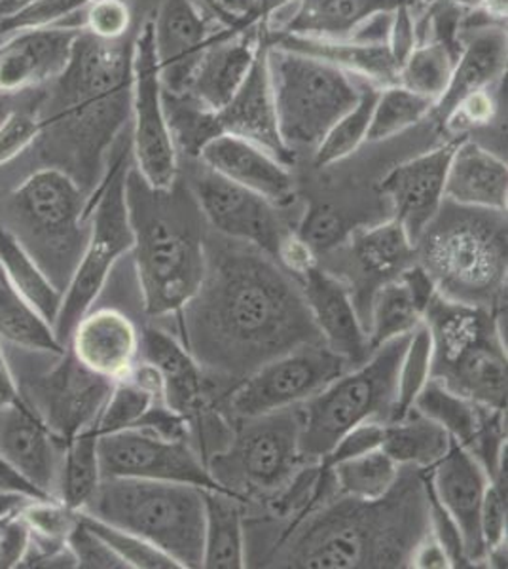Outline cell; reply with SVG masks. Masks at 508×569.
Returning a JSON list of instances; mask_svg holds the SVG:
<instances>
[{
  "label": "cell",
  "instance_id": "49",
  "mask_svg": "<svg viewBox=\"0 0 508 569\" xmlns=\"http://www.w3.org/2000/svg\"><path fill=\"white\" fill-rule=\"evenodd\" d=\"M67 545L77 558V568L129 569L122 558L118 557L96 531L88 528L84 520L80 518V512H78L77 525L67 536Z\"/></svg>",
  "mask_w": 508,
  "mask_h": 569
},
{
  "label": "cell",
  "instance_id": "3",
  "mask_svg": "<svg viewBox=\"0 0 508 569\" xmlns=\"http://www.w3.org/2000/svg\"><path fill=\"white\" fill-rule=\"evenodd\" d=\"M131 59L133 39L99 40L80 31L39 114L34 144L42 160L71 176L88 200L103 179L112 142L131 118Z\"/></svg>",
  "mask_w": 508,
  "mask_h": 569
},
{
  "label": "cell",
  "instance_id": "58",
  "mask_svg": "<svg viewBox=\"0 0 508 569\" xmlns=\"http://www.w3.org/2000/svg\"><path fill=\"white\" fill-rule=\"evenodd\" d=\"M410 568L416 569H450V558L440 547L437 539L429 533L414 550Z\"/></svg>",
  "mask_w": 508,
  "mask_h": 569
},
{
  "label": "cell",
  "instance_id": "33",
  "mask_svg": "<svg viewBox=\"0 0 508 569\" xmlns=\"http://www.w3.org/2000/svg\"><path fill=\"white\" fill-rule=\"evenodd\" d=\"M268 42L322 59L351 77L367 80L370 84L380 86V88L397 84L399 80V61L392 56L389 44H370V42L353 39H311V37H290V34L268 37Z\"/></svg>",
  "mask_w": 508,
  "mask_h": 569
},
{
  "label": "cell",
  "instance_id": "13",
  "mask_svg": "<svg viewBox=\"0 0 508 569\" xmlns=\"http://www.w3.org/2000/svg\"><path fill=\"white\" fill-rule=\"evenodd\" d=\"M348 369V362L325 343L302 346L266 362L228 389L220 399V412L232 421L298 407Z\"/></svg>",
  "mask_w": 508,
  "mask_h": 569
},
{
  "label": "cell",
  "instance_id": "2",
  "mask_svg": "<svg viewBox=\"0 0 508 569\" xmlns=\"http://www.w3.org/2000/svg\"><path fill=\"white\" fill-rule=\"evenodd\" d=\"M429 528L427 475L400 466L399 479L381 499L362 501L332 493L285 525L266 560L270 568H410Z\"/></svg>",
  "mask_w": 508,
  "mask_h": 569
},
{
  "label": "cell",
  "instance_id": "6",
  "mask_svg": "<svg viewBox=\"0 0 508 569\" xmlns=\"http://www.w3.org/2000/svg\"><path fill=\"white\" fill-rule=\"evenodd\" d=\"M502 310L435 295L424 325L431 338L432 380L489 408H507Z\"/></svg>",
  "mask_w": 508,
  "mask_h": 569
},
{
  "label": "cell",
  "instance_id": "44",
  "mask_svg": "<svg viewBox=\"0 0 508 569\" xmlns=\"http://www.w3.org/2000/svg\"><path fill=\"white\" fill-rule=\"evenodd\" d=\"M88 2L90 0H20L13 10L0 13V37L42 27L71 26V20Z\"/></svg>",
  "mask_w": 508,
  "mask_h": 569
},
{
  "label": "cell",
  "instance_id": "59",
  "mask_svg": "<svg viewBox=\"0 0 508 569\" xmlns=\"http://www.w3.org/2000/svg\"><path fill=\"white\" fill-rule=\"evenodd\" d=\"M0 490H10V492L26 493L29 498L40 499V501H58V499L48 498L46 493L37 490L34 486L29 485L23 477L13 471L7 461L0 458Z\"/></svg>",
  "mask_w": 508,
  "mask_h": 569
},
{
  "label": "cell",
  "instance_id": "56",
  "mask_svg": "<svg viewBox=\"0 0 508 569\" xmlns=\"http://www.w3.org/2000/svg\"><path fill=\"white\" fill-rule=\"evenodd\" d=\"M384 426L386 423H380V421H368V423H362V426L353 427L322 458L321 466H335L338 461L349 460V458H355V456H360V453L381 448Z\"/></svg>",
  "mask_w": 508,
  "mask_h": 569
},
{
  "label": "cell",
  "instance_id": "62",
  "mask_svg": "<svg viewBox=\"0 0 508 569\" xmlns=\"http://www.w3.org/2000/svg\"><path fill=\"white\" fill-rule=\"evenodd\" d=\"M478 10L486 13L489 20H507V0H480Z\"/></svg>",
  "mask_w": 508,
  "mask_h": 569
},
{
  "label": "cell",
  "instance_id": "17",
  "mask_svg": "<svg viewBox=\"0 0 508 569\" xmlns=\"http://www.w3.org/2000/svg\"><path fill=\"white\" fill-rule=\"evenodd\" d=\"M188 188L212 230L226 240L257 247L276 260L279 247L292 232L279 213L281 209L262 196L226 181L203 163L193 169Z\"/></svg>",
  "mask_w": 508,
  "mask_h": 569
},
{
  "label": "cell",
  "instance_id": "24",
  "mask_svg": "<svg viewBox=\"0 0 508 569\" xmlns=\"http://www.w3.org/2000/svg\"><path fill=\"white\" fill-rule=\"evenodd\" d=\"M63 448L27 402L0 408V458L48 498L58 499Z\"/></svg>",
  "mask_w": 508,
  "mask_h": 569
},
{
  "label": "cell",
  "instance_id": "53",
  "mask_svg": "<svg viewBox=\"0 0 508 569\" xmlns=\"http://www.w3.org/2000/svg\"><path fill=\"white\" fill-rule=\"evenodd\" d=\"M427 475V471H425ZM427 493H429V528L431 536L437 539L440 547L446 550L450 558L451 568H472L467 552H465L464 537L457 528L456 522L451 520L450 515L445 511V507L438 503V499L432 493L429 480H427Z\"/></svg>",
  "mask_w": 508,
  "mask_h": 569
},
{
  "label": "cell",
  "instance_id": "39",
  "mask_svg": "<svg viewBox=\"0 0 508 569\" xmlns=\"http://www.w3.org/2000/svg\"><path fill=\"white\" fill-rule=\"evenodd\" d=\"M329 471L338 496L373 501L391 492L399 479L400 466L381 448H376L349 460L338 461L329 466Z\"/></svg>",
  "mask_w": 508,
  "mask_h": 569
},
{
  "label": "cell",
  "instance_id": "29",
  "mask_svg": "<svg viewBox=\"0 0 508 569\" xmlns=\"http://www.w3.org/2000/svg\"><path fill=\"white\" fill-rule=\"evenodd\" d=\"M435 295L437 287L418 262L381 283L370 298L365 323L370 350H378L392 338L418 329Z\"/></svg>",
  "mask_w": 508,
  "mask_h": 569
},
{
  "label": "cell",
  "instance_id": "32",
  "mask_svg": "<svg viewBox=\"0 0 508 569\" xmlns=\"http://www.w3.org/2000/svg\"><path fill=\"white\" fill-rule=\"evenodd\" d=\"M346 241L349 246V262L353 264L355 270H359L360 283H365L360 289L362 295H367L368 287L372 289L373 295L381 283L397 278L408 266L416 262V246L408 238L405 228L395 219L373 227L359 228L349 233Z\"/></svg>",
  "mask_w": 508,
  "mask_h": 569
},
{
  "label": "cell",
  "instance_id": "55",
  "mask_svg": "<svg viewBox=\"0 0 508 569\" xmlns=\"http://www.w3.org/2000/svg\"><path fill=\"white\" fill-rule=\"evenodd\" d=\"M207 18L220 29L239 31L252 23H262L258 0H193Z\"/></svg>",
  "mask_w": 508,
  "mask_h": 569
},
{
  "label": "cell",
  "instance_id": "48",
  "mask_svg": "<svg viewBox=\"0 0 508 569\" xmlns=\"http://www.w3.org/2000/svg\"><path fill=\"white\" fill-rule=\"evenodd\" d=\"M80 29L99 40H123L131 29V8L126 0H90Z\"/></svg>",
  "mask_w": 508,
  "mask_h": 569
},
{
  "label": "cell",
  "instance_id": "35",
  "mask_svg": "<svg viewBox=\"0 0 508 569\" xmlns=\"http://www.w3.org/2000/svg\"><path fill=\"white\" fill-rule=\"evenodd\" d=\"M450 435L446 433L437 421L410 408L397 420L387 421L384 426L381 450L397 466L416 467L429 471L445 458L451 448Z\"/></svg>",
  "mask_w": 508,
  "mask_h": 569
},
{
  "label": "cell",
  "instance_id": "5",
  "mask_svg": "<svg viewBox=\"0 0 508 569\" xmlns=\"http://www.w3.org/2000/svg\"><path fill=\"white\" fill-rule=\"evenodd\" d=\"M507 211L442 201L416 241V262L440 297L489 310L507 308Z\"/></svg>",
  "mask_w": 508,
  "mask_h": 569
},
{
  "label": "cell",
  "instance_id": "8",
  "mask_svg": "<svg viewBox=\"0 0 508 569\" xmlns=\"http://www.w3.org/2000/svg\"><path fill=\"white\" fill-rule=\"evenodd\" d=\"M7 220L0 222L39 262L59 291L77 270L88 233V196L58 168H40L8 196Z\"/></svg>",
  "mask_w": 508,
  "mask_h": 569
},
{
  "label": "cell",
  "instance_id": "37",
  "mask_svg": "<svg viewBox=\"0 0 508 569\" xmlns=\"http://www.w3.org/2000/svg\"><path fill=\"white\" fill-rule=\"evenodd\" d=\"M0 340L27 351H40L59 357L64 348L53 335L52 325L46 323L20 291L8 279L0 266Z\"/></svg>",
  "mask_w": 508,
  "mask_h": 569
},
{
  "label": "cell",
  "instance_id": "31",
  "mask_svg": "<svg viewBox=\"0 0 508 569\" xmlns=\"http://www.w3.org/2000/svg\"><path fill=\"white\" fill-rule=\"evenodd\" d=\"M445 200L464 208L507 211V162L469 136L461 137L448 166Z\"/></svg>",
  "mask_w": 508,
  "mask_h": 569
},
{
  "label": "cell",
  "instance_id": "63",
  "mask_svg": "<svg viewBox=\"0 0 508 569\" xmlns=\"http://www.w3.org/2000/svg\"><path fill=\"white\" fill-rule=\"evenodd\" d=\"M290 2L295 0H258V16L260 21L266 23V20L270 18L271 13H276L281 8L289 7Z\"/></svg>",
  "mask_w": 508,
  "mask_h": 569
},
{
  "label": "cell",
  "instance_id": "54",
  "mask_svg": "<svg viewBox=\"0 0 508 569\" xmlns=\"http://www.w3.org/2000/svg\"><path fill=\"white\" fill-rule=\"evenodd\" d=\"M496 99L491 96V90L477 91L457 104L442 126L446 131H451L454 137H464L469 130L488 126L496 117Z\"/></svg>",
  "mask_w": 508,
  "mask_h": 569
},
{
  "label": "cell",
  "instance_id": "38",
  "mask_svg": "<svg viewBox=\"0 0 508 569\" xmlns=\"http://www.w3.org/2000/svg\"><path fill=\"white\" fill-rule=\"evenodd\" d=\"M96 429H88L69 440L59 467L58 499L71 511H82L101 485Z\"/></svg>",
  "mask_w": 508,
  "mask_h": 569
},
{
  "label": "cell",
  "instance_id": "28",
  "mask_svg": "<svg viewBox=\"0 0 508 569\" xmlns=\"http://www.w3.org/2000/svg\"><path fill=\"white\" fill-rule=\"evenodd\" d=\"M67 348L86 369L118 382L139 361L141 332L120 310L91 308L72 329Z\"/></svg>",
  "mask_w": 508,
  "mask_h": 569
},
{
  "label": "cell",
  "instance_id": "19",
  "mask_svg": "<svg viewBox=\"0 0 508 569\" xmlns=\"http://www.w3.org/2000/svg\"><path fill=\"white\" fill-rule=\"evenodd\" d=\"M438 503L445 507L464 537L465 552L472 568L486 566V543L482 537V503L489 477L484 467L457 442L437 466L429 469Z\"/></svg>",
  "mask_w": 508,
  "mask_h": 569
},
{
  "label": "cell",
  "instance_id": "40",
  "mask_svg": "<svg viewBox=\"0 0 508 569\" xmlns=\"http://www.w3.org/2000/svg\"><path fill=\"white\" fill-rule=\"evenodd\" d=\"M378 93L380 86L370 84L367 80L362 82L359 101L327 131V136L322 137V141L313 150L316 168H330L335 163L343 162L360 149V144L367 142Z\"/></svg>",
  "mask_w": 508,
  "mask_h": 569
},
{
  "label": "cell",
  "instance_id": "10",
  "mask_svg": "<svg viewBox=\"0 0 508 569\" xmlns=\"http://www.w3.org/2000/svg\"><path fill=\"white\" fill-rule=\"evenodd\" d=\"M266 66L279 133L295 154L316 150L327 131L359 101L365 82L322 59L270 42Z\"/></svg>",
  "mask_w": 508,
  "mask_h": 569
},
{
  "label": "cell",
  "instance_id": "46",
  "mask_svg": "<svg viewBox=\"0 0 508 569\" xmlns=\"http://www.w3.org/2000/svg\"><path fill=\"white\" fill-rule=\"evenodd\" d=\"M429 376H431V338L427 327L421 323L414 330L400 362L397 402H395L391 420L405 416L414 407V401L429 380Z\"/></svg>",
  "mask_w": 508,
  "mask_h": 569
},
{
  "label": "cell",
  "instance_id": "23",
  "mask_svg": "<svg viewBox=\"0 0 508 569\" xmlns=\"http://www.w3.org/2000/svg\"><path fill=\"white\" fill-rule=\"evenodd\" d=\"M266 40L265 23L226 29L201 53L185 93L203 109L219 112L243 84Z\"/></svg>",
  "mask_w": 508,
  "mask_h": 569
},
{
  "label": "cell",
  "instance_id": "11",
  "mask_svg": "<svg viewBox=\"0 0 508 569\" xmlns=\"http://www.w3.org/2000/svg\"><path fill=\"white\" fill-rule=\"evenodd\" d=\"M114 152L110 149L104 176L88 200L90 208V233L77 270L64 287L63 302L53 323V335L67 348L71 332L78 321L93 308L103 292L110 272L118 259L133 249V232L129 227L126 206V177L131 166V137H118Z\"/></svg>",
  "mask_w": 508,
  "mask_h": 569
},
{
  "label": "cell",
  "instance_id": "45",
  "mask_svg": "<svg viewBox=\"0 0 508 569\" xmlns=\"http://www.w3.org/2000/svg\"><path fill=\"white\" fill-rule=\"evenodd\" d=\"M80 518L117 552L118 557L122 558L129 569H182L173 558L147 539L131 531L120 530L117 526L107 525L86 512H80Z\"/></svg>",
  "mask_w": 508,
  "mask_h": 569
},
{
  "label": "cell",
  "instance_id": "50",
  "mask_svg": "<svg viewBox=\"0 0 508 569\" xmlns=\"http://www.w3.org/2000/svg\"><path fill=\"white\" fill-rule=\"evenodd\" d=\"M20 512L31 528V533L56 541H67L69 531L78 520V511H71L61 501L32 499Z\"/></svg>",
  "mask_w": 508,
  "mask_h": 569
},
{
  "label": "cell",
  "instance_id": "14",
  "mask_svg": "<svg viewBox=\"0 0 508 569\" xmlns=\"http://www.w3.org/2000/svg\"><path fill=\"white\" fill-rule=\"evenodd\" d=\"M131 120V154L137 171L152 188L173 187L179 179V152L163 107L152 16L142 21L133 37Z\"/></svg>",
  "mask_w": 508,
  "mask_h": 569
},
{
  "label": "cell",
  "instance_id": "22",
  "mask_svg": "<svg viewBox=\"0 0 508 569\" xmlns=\"http://www.w3.org/2000/svg\"><path fill=\"white\" fill-rule=\"evenodd\" d=\"M198 162L226 181L262 196L276 208L287 209L297 201V182L289 166L241 137H212L198 152Z\"/></svg>",
  "mask_w": 508,
  "mask_h": 569
},
{
  "label": "cell",
  "instance_id": "15",
  "mask_svg": "<svg viewBox=\"0 0 508 569\" xmlns=\"http://www.w3.org/2000/svg\"><path fill=\"white\" fill-rule=\"evenodd\" d=\"M52 369L18 380L21 397L50 433L67 445L96 427L114 382L86 369L69 348Z\"/></svg>",
  "mask_w": 508,
  "mask_h": 569
},
{
  "label": "cell",
  "instance_id": "57",
  "mask_svg": "<svg viewBox=\"0 0 508 569\" xmlns=\"http://www.w3.org/2000/svg\"><path fill=\"white\" fill-rule=\"evenodd\" d=\"M29 543L31 528L26 518L21 517V512H16L0 533V569L18 568Z\"/></svg>",
  "mask_w": 508,
  "mask_h": 569
},
{
  "label": "cell",
  "instance_id": "60",
  "mask_svg": "<svg viewBox=\"0 0 508 569\" xmlns=\"http://www.w3.org/2000/svg\"><path fill=\"white\" fill-rule=\"evenodd\" d=\"M2 342V340H0ZM18 380L13 376L10 365H8L7 356L0 343V408L10 407V405H23Z\"/></svg>",
  "mask_w": 508,
  "mask_h": 569
},
{
  "label": "cell",
  "instance_id": "34",
  "mask_svg": "<svg viewBox=\"0 0 508 569\" xmlns=\"http://www.w3.org/2000/svg\"><path fill=\"white\" fill-rule=\"evenodd\" d=\"M206 498V533L201 568H247V533L245 507L247 503L232 493L203 490Z\"/></svg>",
  "mask_w": 508,
  "mask_h": 569
},
{
  "label": "cell",
  "instance_id": "30",
  "mask_svg": "<svg viewBox=\"0 0 508 569\" xmlns=\"http://www.w3.org/2000/svg\"><path fill=\"white\" fill-rule=\"evenodd\" d=\"M467 31V37H461L450 82L432 110L440 123L465 98L491 90L507 71V31L489 23Z\"/></svg>",
  "mask_w": 508,
  "mask_h": 569
},
{
  "label": "cell",
  "instance_id": "25",
  "mask_svg": "<svg viewBox=\"0 0 508 569\" xmlns=\"http://www.w3.org/2000/svg\"><path fill=\"white\" fill-rule=\"evenodd\" d=\"M435 0H295L287 18L266 21L268 37L290 34L311 39L343 40L357 33L360 27L381 13L397 12L399 8L425 10Z\"/></svg>",
  "mask_w": 508,
  "mask_h": 569
},
{
  "label": "cell",
  "instance_id": "9",
  "mask_svg": "<svg viewBox=\"0 0 508 569\" xmlns=\"http://www.w3.org/2000/svg\"><path fill=\"white\" fill-rule=\"evenodd\" d=\"M410 335L392 338L367 361L346 370L319 393L298 405L302 418L300 447L308 461H321L353 427L387 423L397 402L399 370Z\"/></svg>",
  "mask_w": 508,
  "mask_h": 569
},
{
  "label": "cell",
  "instance_id": "64",
  "mask_svg": "<svg viewBox=\"0 0 508 569\" xmlns=\"http://www.w3.org/2000/svg\"><path fill=\"white\" fill-rule=\"evenodd\" d=\"M16 515V512H13ZM13 515H8V517L0 518V533H2V530H4V526H7L8 520L13 517Z\"/></svg>",
  "mask_w": 508,
  "mask_h": 569
},
{
  "label": "cell",
  "instance_id": "43",
  "mask_svg": "<svg viewBox=\"0 0 508 569\" xmlns=\"http://www.w3.org/2000/svg\"><path fill=\"white\" fill-rule=\"evenodd\" d=\"M160 395L137 383L133 378H122L112 386L109 401L104 405L103 412L97 420V435L117 433L123 429L136 427L137 421L149 412V408L155 407L156 402H161Z\"/></svg>",
  "mask_w": 508,
  "mask_h": 569
},
{
  "label": "cell",
  "instance_id": "61",
  "mask_svg": "<svg viewBox=\"0 0 508 569\" xmlns=\"http://www.w3.org/2000/svg\"><path fill=\"white\" fill-rule=\"evenodd\" d=\"M32 498L26 493L10 492V490H0V518L20 512Z\"/></svg>",
  "mask_w": 508,
  "mask_h": 569
},
{
  "label": "cell",
  "instance_id": "52",
  "mask_svg": "<svg viewBox=\"0 0 508 569\" xmlns=\"http://www.w3.org/2000/svg\"><path fill=\"white\" fill-rule=\"evenodd\" d=\"M40 136L39 114L13 110L0 123V166L12 162L13 158L29 149Z\"/></svg>",
  "mask_w": 508,
  "mask_h": 569
},
{
  "label": "cell",
  "instance_id": "27",
  "mask_svg": "<svg viewBox=\"0 0 508 569\" xmlns=\"http://www.w3.org/2000/svg\"><path fill=\"white\" fill-rule=\"evenodd\" d=\"M80 31L52 26L10 34L0 44V93H18L56 80L69 63Z\"/></svg>",
  "mask_w": 508,
  "mask_h": 569
},
{
  "label": "cell",
  "instance_id": "1",
  "mask_svg": "<svg viewBox=\"0 0 508 569\" xmlns=\"http://www.w3.org/2000/svg\"><path fill=\"white\" fill-rule=\"evenodd\" d=\"M177 316L180 342L222 395L266 362L322 343L297 279L241 241L207 240L206 276Z\"/></svg>",
  "mask_w": 508,
  "mask_h": 569
},
{
  "label": "cell",
  "instance_id": "36",
  "mask_svg": "<svg viewBox=\"0 0 508 569\" xmlns=\"http://www.w3.org/2000/svg\"><path fill=\"white\" fill-rule=\"evenodd\" d=\"M0 266L7 272L8 279L12 281L13 287L20 291L21 297L39 311L46 323H56L61 302H63V291H59L53 284L52 279L46 276L44 270L40 268L39 262L32 259L26 251V247L16 240L7 227L0 224Z\"/></svg>",
  "mask_w": 508,
  "mask_h": 569
},
{
  "label": "cell",
  "instance_id": "42",
  "mask_svg": "<svg viewBox=\"0 0 508 569\" xmlns=\"http://www.w3.org/2000/svg\"><path fill=\"white\" fill-rule=\"evenodd\" d=\"M435 101L405 86L392 84L380 88L373 104L372 122L367 142H380L399 136L402 131L432 117Z\"/></svg>",
  "mask_w": 508,
  "mask_h": 569
},
{
  "label": "cell",
  "instance_id": "51",
  "mask_svg": "<svg viewBox=\"0 0 508 569\" xmlns=\"http://www.w3.org/2000/svg\"><path fill=\"white\" fill-rule=\"evenodd\" d=\"M507 467H502L494 479L489 480L482 503V537L486 552L496 545L507 541L508 512Z\"/></svg>",
  "mask_w": 508,
  "mask_h": 569
},
{
  "label": "cell",
  "instance_id": "21",
  "mask_svg": "<svg viewBox=\"0 0 508 569\" xmlns=\"http://www.w3.org/2000/svg\"><path fill=\"white\" fill-rule=\"evenodd\" d=\"M321 340L349 367L367 361L372 350L348 284L317 264L297 279Z\"/></svg>",
  "mask_w": 508,
  "mask_h": 569
},
{
  "label": "cell",
  "instance_id": "41",
  "mask_svg": "<svg viewBox=\"0 0 508 569\" xmlns=\"http://www.w3.org/2000/svg\"><path fill=\"white\" fill-rule=\"evenodd\" d=\"M459 50L442 40L429 39L419 42L399 69L397 84L421 93L437 103L450 82Z\"/></svg>",
  "mask_w": 508,
  "mask_h": 569
},
{
  "label": "cell",
  "instance_id": "7",
  "mask_svg": "<svg viewBox=\"0 0 508 569\" xmlns=\"http://www.w3.org/2000/svg\"><path fill=\"white\" fill-rule=\"evenodd\" d=\"M80 512L147 539L182 569L201 568L203 488L147 479H103Z\"/></svg>",
  "mask_w": 508,
  "mask_h": 569
},
{
  "label": "cell",
  "instance_id": "16",
  "mask_svg": "<svg viewBox=\"0 0 508 569\" xmlns=\"http://www.w3.org/2000/svg\"><path fill=\"white\" fill-rule=\"evenodd\" d=\"M99 467L103 479H147L222 490L190 440H171L142 429L99 435Z\"/></svg>",
  "mask_w": 508,
  "mask_h": 569
},
{
  "label": "cell",
  "instance_id": "20",
  "mask_svg": "<svg viewBox=\"0 0 508 569\" xmlns=\"http://www.w3.org/2000/svg\"><path fill=\"white\" fill-rule=\"evenodd\" d=\"M163 91L185 93L193 67L222 31L193 0H163L152 16Z\"/></svg>",
  "mask_w": 508,
  "mask_h": 569
},
{
  "label": "cell",
  "instance_id": "12",
  "mask_svg": "<svg viewBox=\"0 0 508 569\" xmlns=\"http://www.w3.org/2000/svg\"><path fill=\"white\" fill-rule=\"evenodd\" d=\"M300 407L232 420V433L207 467L222 490L245 503H270L308 460L300 447Z\"/></svg>",
  "mask_w": 508,
  "mask_h": 569
},
{
  "label": "cell",
  "instance_id": "18",
  "mask_svg": "<svg viewBox=\"0 0 508 569\" xmlns=\"http://www.w3.org/2000/svg\"><path fill=\"white\" fill-rule=\"evenodd\" d=\"M459 139L454 137L437 149L395 166L378 182V192L391 203L392 219L405 228L414 246L445 201L448 166Z\"/></svg>",
  "mask_w": 508,
  "mask_h": 569
},
{
  "label": "cell",
  "instance_id": "4",
  "mask_svg": "<svg viewBox=\"0 0 508 569\" xmlns=\"http://www.w3.org/2000/svg\"><path fill=\"white\" fill-rule=\"evenodd\" d=\"M126 206L133 259L149 318L177 316L200 289L207 268L206 219L190 188H152L131 163Z\"/></svg>",
  "mask_w": 508,
  "mask_h": 569
},
{
  "label": "cell",
  "instance_id": "47",
  "mask_svg": "<svg viewBox=\"0 0 508 569\" xmlns=\"http://www.w3.org/2000/svg\"><path fill=\"white\" fill-rule=\"evenodd\" d=\"M297 233L319 257L321 252L332 251L341 243H346L351 232L346 217L335 206L313 203L306 209Z\"/></svg>",
  "mask_w": 508,
  "mask_h": 569
},
{
  "label": "cell",
  "instance_id": "26",
  "mask_svg": "<svg viewBox=\"0 0 508 569\" xmlns=\"http://www.w3.org/2000/svg\"><path fill=\"white\" fill-rule=\"evenodd\" d=\"M266 48L268 40L258 52L241 88L219 112H215V123L219 136L225 133L255 142L260 149L276 156L279 162L292 168L297 162V154L285 144L283 137L279 133L270 74L266 66Z\"/></svg>",
  "mask_w": 508,
  "mask_h": 569
}]
</instances>
